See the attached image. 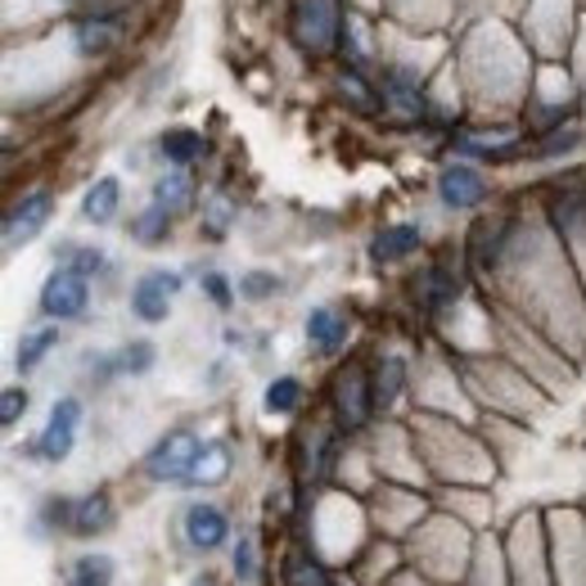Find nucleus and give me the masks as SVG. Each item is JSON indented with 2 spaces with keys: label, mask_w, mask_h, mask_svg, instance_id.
Instances as JSON below:
<instances>
[{
  "label": "nucleus",
  "mask_w": 586,
  "mask_h": 586,
  "mask_svg": "<svg viewBox=\"0 0 586 586\" xmlns=\"http://www.w3.org/2000/svg\"><path fill=\"white\" fill-rule=\"evenodd\" d=\"M370 406H375V388L361 370H348L338 375L334 383V411H338V424L344 428H361L370 420Z\"/></svg>",
  "instance_id": "7"
},
{
  "label": "nucleus",
  "mask_w": 586,
  "mask_h": 586,
  "mask_svg": "<svg viewBox=\"0 0 586 586\" xmlns=\"http://www.w3.org/2000/svg\"><path fill=\"white\" fill-rule=\"evenodd\" d=\"M189 199H194V181L185 176V167H172V172H163V176L154 181V204H159V208H167L172 217H176V213H185V208H189Z\"/></svg>",
  "instance_id": "18"
},
{
  "label": "nucleus",
  "mask_w": 586,
  "mask_h": 586,
  "mask_svg": "<svg viewBox=\"0 0 586 586\" xmlns=\"http://www.w3.org/2000/svg\"><path fill=\"white\" fill-rule=\"evenodd\" d=\"M204 443H199V433L194 428H172L163 433L159 443L150 447V456H144V474H150L154 482H189L194 474V460H199Z\"/></svg>",
  "instance_id": "1"
},
{
  "label": "nucleus",
  "mask_w": 586,
  "mask_h": 586,
  "mask_svg": "<svg viewBox=\"0 0 586 586\" xmlns=\"http://www.w3.org/2000/svg\"><path fill=\"white\" fill-rule=\"evenodd\" d=\"M280 577H284V586H329V573L307 551H289Z\"/></svg>",
  "instance_id": "20"
},
{
  "label": "nucleus",
  "mask_w": 586,
  "mask_h": 586,
  "mask_svg": "<svg viewBox=\"0 0 586 586\" xmlns=\"http://www.w3.org/2000/svg\"><path fill=\"white\" fill-rule=\"evenodd\" d=\"M235 573H239V582H253V577H258L253 536H239V546H235Z\"/></svg>",
  "instance_id": "30"
},
{
  "label": "nucleus",
  "mask_w": 586,
  "mask_h": 586,
  "mask_svg": "<svg viewBox=\"0 0 586 586\" xmlns=\"http://www.w3.org/2000/svg\"><path fill=\"white\" fill-rule=\"evenodd\" d=\"M398 383H402V361H383L379 379H375V406H388L398 398Z\"/></svg>",
  "instance_id": "28"
},
{
  "label": "nucleus",
  "mask_w": 586,
  "mask_h": 586,
  "mask_svg": "<svg viewBox=\"0 0 586 586\" xmlns=\"http://www.w3.org/2000/svg\"><path fill=\"white\" fill-rule=\"evenodd\" d=\"M55 217V194L51 189H32V194H23V199L6 213V249L14 253V249H23V243H32L41 230H45V221Z\"/></svg>",
  "instance_id": "4"
},
{
  "label": "nucleus",
  "mask_w": 586,
  "mask_h": 586,
  "mask_svg": "<svg viewBox=\"0 0 586 586\" xmlns=\"http://www.w3.org/2000/svg\"><path fill=\"white\" fill-rule=\"evenodd\" d=\"M73 36H77V51L100 55V51H109V45L118 41V28H113V19H109V14H95V19H82Z\"/></svg>",
  "instance_id": "19"
},
{
  "label": "nucleus",
  "mask_w": 586,
  "mask_h": 586,
  "mask_svg": "<svg viewBox=\"0 0 586 586\" xmlns=\"http://www.w3.org/2000/svg\"><path fill=\"white\" fill-rule=\"evenodd\" d=\"M118 204H122V181L118 176H100L90 189H86V199H82V217L90 226H109L118 217Z\"/></svg>",
  "instance_id": "12"
},
{
  "label": "nucleus",
  "mask_w": 586,
  "mask_h": 586,
  "mask_svg": "<svg viewBox=\"0 0 586 586\" xmlns=\"http://www.w3.org/2000/svg\"><path fill=\"white\" fill-rule=\"evenodd\" d=\"M437 194H443V204H447V208L469 213V208H478V204L487 199V181H482L478 167H469V163H452V167H443V176H437Z\"/></svg>",
  "instance_id": "8"
},
{
  "label": "nucleus",
  "mask_w": 586,
  "mask_h": 586,
  "mask_svg": "<svg viewBox=\"0 0 586 586\" xmlns=\"http://www.w3.org/2000/svg\"><path fill=\"white\" fill-rule=\"evenodd\" d=\"M167 230H172V213L167 208H159V204H150L135 221H131V235H135V243H144V249H154V243H163L167 239Z\"/></svg>",
  "instance_id": "22"
},
{
  "label": "nucleus",
  "mask_w": 586,
  "mask_h": 586,
  "mask_svg": "<svg viewBox=\"0 0 586 586\" xmlns=\"http://www.w3.org/2000/svg\"><path fill=\"white\" fill-rule=\"evenodd\" d=\"M293 28H299V41L307 45V51L325 55L334 45V32H338V14L329 0H303L299 6V19H293Z\"/></svg>",
  "instance_id": "9"
},
{
  "label": "nucleus",
  "mask_w": 586,
  "mask_h": 586,
  "mask_svg": "<svg viewBox=\"0 0 586 586\" xmlns=\"http://www.w3.org/2000/svg\"><path fill=\"white\" fill-rule=\"evenodd\" d=\"M280 289V280L271 275V271H249L239 280V299H249V303H262V299H271V293Z\"/></svg>",
  "instance_id": "26"
},
{
  "label": "nucleus",
  "mask_w": 586,
  "mask_h": 586,
  "mask_svg": "<svg viewBox=\"0 0 586 586\" xmlns=\"http://www.w3.org/2000/svg\"><path fill=\"white\" fill-rule=\"evenodd\" d=\"M230 221H235V204L226 199V194H217V199L208 204V213H204V230H208L213 239H221V235L230 230Z\"/></svg>",
  "instance_id": "27"
},
{
  "label": "nucleus",
  "mask_w": 586,
  "mask_h": 586,
  "mask_svg": "<svg viewBox=\"0 0 586 586\" xmlns=\"http://www.w3.org/2000/svg\"><path fill=\"white\" fill-rule=\"evenodd\" d=\"M181 532H185V542H189L194 551L213 555V551L226 546L230 519H226V510L213 506V501H194V506H185V514H181Z\"/></svg>",
  "instance_id": "6"
},
{
  "label": "nucleus",
  "mask_w": 586,
  "mask_h": 586,
  "mask_svg": "<svg viewBox=\"0 0 586 586\" xmlns=\"http://www.w3.org/2000/svg\"><path fill=\"white\" fill-rule=\"evenodd\" d=\"M118 519L109 492H90V497H77L73 501V519H68V532L73 536H95V532H109Z\"/></svg>",
  "instance_id": "10"
},
{
  "label": "nucleus",
  "mask_w": 586,
  "mask_h": 586,
  "mask_svg": "<svg viewBox=\"0 0 586 586\" xmlns=\"http://www.w3.org/2000/svg\"><path fill=\"white\" fill-rule=\"evenodd\" d=\"M230 447L226 443H204V452H199V460H194V474H189V482L185 487H217V482H226L230 478Z\"/></svg>",
  "instance_id": "16"
},
{
  "label": "nucleus",
  "mask_w": 586,
  "mask_h": 586,
  "mask_svg": "<svg viewBox=\"0 0 586 586\" xmlns=\"http://www.w3.org/2000/svg\"><path fill=\"white\" fill-rule=\"evenodd\" d=\"M55 258H59V267H68V271H77V275H86V280L105 267V253L90 249V243H64Z\"/></svg>",
  "instance_id": "25"
},
{
  "label": "nucleus",
  "mask_w": 586,
  "mask_h": 586,
  "mask_svg": "<svg viewBox=\"0 0 586 586\" xmlns=\"http://www.w3.org/2000/svg\"><path fill=\"white\" fill-rule=\"evenodd\" d=\"M36 303H41V316H51V321H82L90 307V280L68 267H55L45 275Z\"/></svg>",
  "instance_id": "3"
},
{
  "label": "nucleus",
  "mask_w": 586,
  "mask_h": 586,
  "mask_svg": "<svg viewBox=\"0 0 586 586\" xmlns=\"http://www.w3.org/2000/svg\"><path fill=\"white\" fill-rule=\"evenodd\" d=\"M383 100L393 105L398 113H406V118H420V113H424V90H420V82H415L411 73H402V68H388V73H383Z\"/></svg>",
  "instance_id": "13"
},
{
  "label": "nucleus",
  "mask_w": 586,
  "mask_h": 586,
  "mask_svg": "<svg viewBox=\"0 0 586 586\" xmlns=\"http://www.w3.org/2000/svg\"><path fill=\"white\" fill-rule=\"evenodd\" d=\"M176 293H181V275L176 271H144L135 280V289H131V312L144 325H159V321H167Z\"/></svg>",
  "instance_id": "5"
},
{
  "label": "nucleus",
  "mask_w": 586,
  "mask_h": 586,
  "mask_svg": "<svg viewBox=\"0 0 586 586\" xmlns=\"http://www.w3.org/2000/svg\"><path fill=\"white\" fill-rule=\"evenodd\" d=\"M118 564L109 555H82L73 564V586H113Z\"/></svg>",
  "instance_id": "24"
},
{
  "label": "nucleus",
  "mask_w": 586,
  "mask_h": 586,
  "mask_svg": "<svg viewBox=\"0 0 586 586\" xmlns=\"http://www.w3.org/2000/svg\"><path fill=\"white\" fill-rule=\"evenodd\" d=\"M23 415H28V393L23 388H6V393H0V424L14 428Z\"/></svg>",
  "instance_id": "29"
},
{
  "label": "nucleus",
  "mask_w": 586,
  "mask_h": 586,
  "mask_svg": "<svg viewBox=\"0 0 586 586\" xmlns=\"http://www.w3.org/2000/svg\"><path fill=\"white\" fill-rule=\"evenodd\" d=\"M59 348V329H32L28 338H23V344H19V357H14V366L23 370V375H32L45 357H51Z\"/></svg>",
  "instance_id": "21"
},
{
  "label": "nucleus",
  "mask_w": 586,
  "mask_h": 586,
  "mask_svg": "<svg viewBox=\"0 0 586 586\" xmlns=\"http://www.w3.org/2000/svg\"><path fill=\"white\" fill-rule=\"evenodd\" d=\"M415 249H420V230H415V226H388V230L375 235L370 258H375V262H402V258H411Z\"/></svg>",
  "instance_id": "14"
},
{
  "label": "nucleus",
  "mask_w": 586,
  "mask_h": 586,
  "mask_svg": "<svg viewBox=\"0 0 586 586\" xmlns=\"http://www.w3.org/2000/svg\"><path fill=\"white\" fill-rule=\"evenodd\" d=\"M154 361H159L154 344H127V348H118L113 357L100 361V379H113V375H150Z\"/></svg>",
  "instance_id": "15"
},
{
  "label": "nucleus",
  "mask_w": 586,
  "mask_h": 586,
  "mask_svg": "<svg viewBox=\"0 0 586 586\" xmlns=\"http://www.w3.org/2000/svg\"><path fill=\"white\" fill-rule=\"evenodd\" d=\"M299 406H303V383L293 379V375L271 379V388H267V411L271 415H293Z\"/></svg>",
  "instance_id": "23"
},
{
  "label": "nucleus",
  "mask_w": 586,
  "mask_h": 586,
  "mask_svg": "<svg viewBox=\"0 0 586 586\" xmlns=\"http://www.w3.org/2000/svg\"><path fill=\"white\" fill-rule=\"evenodd\" d=\"M159 150H163V159H167L172 167H189V163L204 159V135L189 131V127H172V131H163Z\"/></svg>",
  "instance_id": "17"
},
{
  "label": "nucleus",
  "mask_w": 586,
  "mask_h": 586,
  "mask_svg": "<svg viewBox=\"0 0 586 586\" xmlns=\"http://www.w3.org/2000/svg\"><path fill=\"white\" fill-rule=\"evenodd\" d=\"M307 344L316 348V352H338L348 344V316L338 312V307H312V316H307Z\"/></svg>",
  "instance_id": "11"
},
{
  "label": "nucleus",
  "mask_w": 586,
  "mask_h": 586,
  "mask_svg": "<svg viewBox=\"0 0 586 586\" xmlns=\"http://www.w3.org/2000/svg\"><path fill=\"white\" fill-rule=\"evenodd\" d=\"M204 289H208V299H213L217 307H230V303H235V289H230V280H226L221 271H208V275H204Z\"/></svg>",
  "instance_id": "31"
},
{
  "label": "nucleus",
  "mask_w": 586,
  "mask_h": 586,
  "mask_svg": "<svg viewBox=\"0 0 586 586\" xmlns=\"http://www.w3.org/2000/svg\"><path fill=\"white\" fill-rule=\"evenodd\" d=\"M82 402L77 398H59L55 406H51V420H45V428H41V437L32 443V456L41 460V465H59V460H68L73 456V447H77V428H82Z\"/></svg>",
  "instance_id": "2"
}]
</instances>
